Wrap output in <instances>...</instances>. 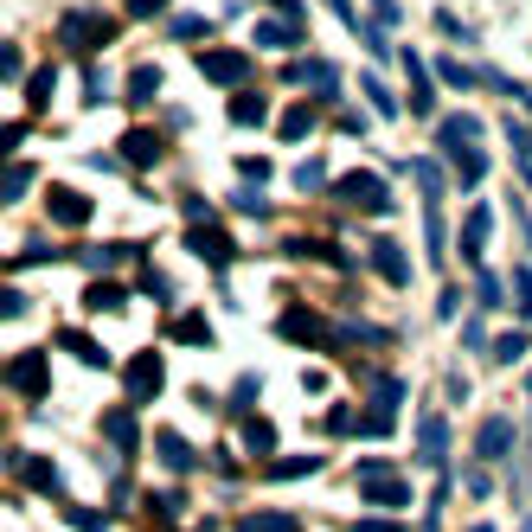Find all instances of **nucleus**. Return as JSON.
I'll return each instance as SVG.
<instances>
[{"instance_id":"54","label":"nucleus","mask_w":532,"mask_h":532,"mask_svg":"<svg viewBox=\"0 0 532 532\" xmlns=\"http://www.w3.org/2000/svg\"><path fill=\"white\" fill-rule=\"evenodd\" d=\"M180 212H186L193 224H205V218H212V199H199V193H186V199H180Z\"/></svg>"},{"instance_id":"32","label":"nucleus","mask_w":532,"mask_h":532,"mask_svg":"<svg viewBox=\"0 0 532 532\" xmlns=\"http://www.w3.org/2000/svg\"><path fill=\"white\" fill-rule=\"evenodd\" d=\"M58 519H71L78 532H109V513H90V507H78V500H64V494H58Z\"/></svg>"},{"instance_id":"17","label":"nucleus","mask_w":532,"mask_h":532,"mask_svg":"<svg viewBox=\"0 0 532 532\" xmlns=\"http://www.w3.org/2000/svg\"><path fill=\"white\" fill-rule=\"evenodd\" d=\"M507 449H513V423H507V417H481V430H475V455H481V462H500Z\"/></svg>"},{"instance_id":"22","label":"nucleus","mask_w":532,"mask_h":532,"mask_svg":"<svg viewBox=\"0 0 532 532\" xmlns=\"http://www.w3.org/2000/svg\"><path fill=\"white\" fill-rule=\"evenodd\" d=\"M232 122L238 128H263L270 122V97L263 90H232Z\"/></svg>"},{"instance_id":"55","label":"nucleus","mask_w":532,"mask_h":532,"mask_svg":"<svg viewBox=\"0 0 532 532\" xmlns=\"http://www.w3.org/2000/svg\"><path fill=\"white\" fill-rule=\"evenodd\" d=\"M321 430H328V436H340V430H353V411H347V404H334V411L321 417Z\"/></svg>"},{"instance_id":"14","label":"nucleus","mask_w":532,"mask_h":532,"mask_svg":"<svg viewBox=\"0 0 532 532\" xmlns=\"http://www.w3.org/2000/svg\"><path fill=\"white\" fill-rule=\"evenodd\" d=\"M321 462H328L321 449H309V455H270L263 475H270V481H301V475H321Z\"/></svg>"},{"instance_id":"13","label":"nucleus","mask_w":532,"mask_h":532,"mask_svg":"<svg viewBox=\"0 0 532 532\" xmlns=\"http://www.w3.org/2000/svg\"><path fill=\"white\" fill-rule=\"evenodd\" d=\"M161 155H167L161 128H128V135H122V161H128V167H155Z\"/></svg>"},{"instance_id":"16","label":"nucleus","mask_w":532,"mask_h":532,"mask_svg":"<svg viewBox=\"0 0 532 532\" xmlns=\"http://www.w3.org/2000/svg\"><path fill=\"white\" fill-rule=\"evenodd\" d=\"M404 71H411V109L417 116H436V78H430V64L417 52H404Z\"/></svg>"},{"instance_id":"19","label":"nucleus","mask_w":532,"mask_h":532,"mask_svg":"<svg viewBox=\"0 0 532 532\" xmlns=\"http://www.w3.org/2000/svg\"><path fill=\"white\" fill-rule=\"evenodd\" d=\"M103 436L116 442V455H135V442H141V430H135V404L103 411Z\"/></svg>"},{"instance_id":"11","label":"nucleus","mask_w":532,"mask_h":532,"mask_svg":"<svg viewBox=\"0 0 532 532\" xmlns=\"http://www.w3.org/2000/svg\"><path fill=\"white\" fill-rule=\"evenodd\" d=\"M276 334H282V340H309V347H334V328H328L315 309H289V315L276 321Z\"/></svg>"},{"instance_id":"23","label":"nucleus","mask_w":532,"mask_h":532,"mask_svg":"<svg viewBox=\"0 0 532 532\" xmlns=\"http://www.w3.org/2000/svg\"><path fill=\"white\" fill-rule=\"evenodd\" d=\"M161 90H167L161 64H135V71H128V103H155Z\"/></svg>"},{"instance_id":"63","label":"nucleus","mask_w":532,"mask_h":532,"mask_svg":"<svg viewBox=\"0 0 532 532\" xmlns=\"http://www.w3.org/2000/svg\"><path fill=\"white\" fill-rule=\"evenodd\" d=\"M519 532H532V526H519Z\"/></svg>"},{"instance_id":"5","label":"nucleus","mask_w":532,"mask_h":532,"mask_svg":"<svg viewBox=\"0 0 532 532\" xmlns=\"http://www.w3.org/2000/svg\"><path fill=\"white\" fill-rule=\"evenodd\" d=\"M334 199H347V205H359V212H372V218H385V212L398 205L392 186L378 180V174H366V167H359V174H340V180H334Z\"/></svg>"},{"instance_id":"31","label":"nucleus","mask_w":532,"mask_h":532,"mask_svg":"<svg viewBox=\"0 0 532 532\" xmlns=\"http://www.w3.org/2000/svg\"><path fill=\"white\" fill-rule=\"evenodd\" d=\"M276 135H282V141H309V135H315V103H295V109L276 122Z\"/></svg>"},{"instance_id":"27","label":"nucleus","mask_w":532,"mask_h":532,"mask_svg":"<svg viewBox=\"0 0 532 532\" xmlns=\"http://www.w3.org/2000/svg\"><path fill=\"white\" fill-rule=\"evenodd\" d=\"M155 455H161L174 475H186V469H193V449H186V436H180V430H161V436H155Z\"/></svg>"},{"instance_id":"62","label":"nucleus","mask_w":532,"mask_h":532,"mask_svg":"<svg viewBox=\"0 0 532 532\" xmlns=\"http://www.w3.org/2000/svg\"><path fill=\"white\" fill-rule=\"evenodd\" d=\"M469 532H494V526H469Z\"/></svg>"},{"instance_id":"35","label":"nucleus","mask_w":532,"mask_h":532,"mask_svg":"<svg viewBox=\"0 0 532 532\" xmlns=\"http://www.w3.org/2000/svg\"><path fill=\"white\" fill-rule=\"evenodd\" d=\"M436 78H442L449 90H475V84H481V71L462 64V58H442V64H436Z\"/></svg>"},{"instance_id":"50","label":"nucleus","mask_w":532,"mask_h":532,"mask_svg":"<svg viewBox=\"0 0 532 532\" xmlns=\"http://www.w3.org/2000/svg\"><path fill=\"white\" fill-rule=\"evenodd\" d=\"M20 71H26V58H20V45H0V78H7V84H14V78H20Z\"/></svg>"},{"instance_id":"10","label":"nucleus","mask_w":532,"mask_h":532,"mask_svg":"<svg viewBox=\"0 0 532 532\" xmlns=\"http://www.w3.org/2000/svg\"><path fill=\"white\" fill-rule=\"evenodd\" d=\"M45 212H52V224H90L97 199L78 193V186H52V193H45Z\"/></svg>"},{"instance_id":"28","label":"nucleus","mask_w":532,"mask_h":532,"mask_svg":"<svg viewBox=\"0 0 532 532\" xmlns=\"http://www.w3.org/2000/svg\"><path fill=\"white\" fill-rule=\"evenodd\" d=\"M500 301H507V282L494 270H475V315H494Z\"/></svg>"},{"instance_id":"30","label":"nucleus","mask_w":532,"mask_h":532,"mask_svg":"<svg viewBox=\"0 0 532 532\" xmlns=\"http://www.w3.org/2000/svg\"><path fill=\"white\" fill-rule=\"evenodd\" d=\"M526 347H532L526 328H507L500 340H488V359H494V366H513V359H526Z\"/></svg>"},{"instance_id":"53","label":"nucleus","mask_w":532,"mask_h":532,"mask_svg":"<svg viewBox=\"0 0 532 532\" xmlns=\"http://www.w3.org/2000/svg\"><path fill=\"white\" fill-rule=\"evenodd\" d=\"M436 315H442V321L462 315V289H442V295H436Z\"/></svg>"},{"instance_id":"45","label":"nucleus","mask_w":532,"mask_h":532,"mask_svg":"<svg viewBox=\"0 0 532 532\" xmlns=\"http://www.w3.org/2000/svg\"><path fill=\"white\" fill-rule=\"evenodd\" d=\"M359 90H366V103H372L378 116H398V103H392V90H385V84H378V78H366Z\"/></svg>"},{"instance_id":"4","label":"nucleus","mask_w":532,"mask_h":532,"mask_svg":"<svg viewBox=\"0 0 532 532\" xmlns=\"http://www.w3.org/2000/svg\"><path fill=\"white\" fill-rule=\"evenodd\" d=\"M359 494H366V507H411V481L392 469V462H359Z\"/></svg>"},{"instance_id":"51","label":"nucleus","mask_w":532,"mask_h":532,"mask_svg":"<svg viewBox=\"0 0 532 532\" xmlns=\"http://www.w3.org/2000/svg\"><path fill=\"white\" fill-rule=\"evenodd\" d=\"M462 347H469V353H488V334H481V315H469V321H462Z\"/></svg>"},{"instance_id":"25","label":"nucleus","mask_w":532,"mask_h":532,"mask_svg":"<svg viewBox=\"0 0 532 532\" xmlns=\"http://www.w3.org/2000/svg\"><path fill=\"white\" fill-rule=\"evenodd\" d=\"M33 180H39V167H26V161H14V167H0V205H20Z\"/></svg>"},{"instance_id":"12","label":"nucleus","mask_w":532,"mask_h":532,"mask_svg":"<svg viewBox=\"0 0 532 532\" xmlns=\"http://www.w3.org/2000/svg\"><path fill=\"white\" fill-rule=\"evenodd\" d=\"M417 462H423V469H442V462H449V423H442L436 411L417 417Z\"/></svg>"},{"instance_id":"42","label":"nucleus","mask_w":532,"mask_h":532,"mask_svg":"<svg viewBox=\"0 0 532 532\" xmlns=\"http://www.w3.org/2000/svg\"><path fill=\"white\" fill-rule=\"evenodd\" d=\"M513 295H519V315H526V328H532V263L513 270Z\"/></svg>"},{"instance_id":"46","label":"nucleus","mask_w":532,"mask_h":532,"mask_svg":"<svg viewBox=\"0 0 532 532\" xmlns=\"http://www.w3.org/2000/svg\"><path fill=\"white\" fill-rule=\"evenodd\" d=\"M232 205H238V212H251V218H270V199H263L257 186H244V193H232Z\"/></svg>"},{"instance_id":"47","label":"nucleus","mask_w":532,"mask_h":532,"mask_svg":"<svg viewBox=\"0 0 532 532\" xmlns=\"http://www.w3.org/2000/svg\"><path fill=\"white\" fill-rule=\"evenodd\" d=\"M257 392H263V378H257V372H244V378H238V392H232V411H251V398H257Z\"/></svg>"},{"instance_id":"60","label":"nucleus","mask_w":532,"mask_h":532,"mask_svg":"<svg viewBox=\"0 0 532 532\" xmlns=\"http://www.w3.org/2000/svg\"><path fill=\"white\" fill-rule=\"evenodd\" d=\"M526 475H532V423H526ZM532 488V481H526Z\"/></svg>"},{"instance_id":"59","label":"nucleus","mask_w":532,"mask_h":532,"mask_svg":"<svg viewBox=\"0 0 532 532\" xmlns=\"http://www.w3.org/2000/svg\"><path fill=\"white\" fill-rule=\"evenodd\" d=\"M353 532H398V526H392V519H359Z\"/></svg>"},{"instance_id":"39","label":"nucleus","mask_w":532,"mask_h":532,"mask_svg":"<svg viewBox=\"0 0 532 532\" xmlns=\"http://www.w3.org/2000/svg\"><path fill=\"white\" fill-rule=\"evenodd\" d=\"M141 295H155L161 309L174 301V282H167V270H155V263H141Z\"/></svg>"},{"instance_id":"56","label":"nucleus","mask_w":532,"mask_h":532,"mask_svg":"<svg viewBox=\"0 0 532 532\" xmlns=\"http://www.w3.org/2000/svg\"><path fill=\"white\" fill-rule=\"evenodd\" d=\"M462 488H469V500H488V475H481V469H469Z\"/></svg>"},{"instance_id":"44","label":"nucleus","mask_w":532,"mask_h":532,"mask_svg":"<svg viewBox=\"0 0 532 532\" xmlns=\"http://www.w3.org/2000/svg\"><path fill=\"white\" fill-rule=\"evenodd\" d=\"M238 174H244V186H270V174H276V167H270L263 155H244V161H238Z\"/></svg>"},{"instance_id":"3","label":"nucleus","mask_w":532,"mask_h":532,"mask_svg":"<svg viewBox=\"0 0 532 532\" xmlns=\"http://www.w3.org/2000/svg\"><path fill=\"white\" fill-rule=\"evenodd\" d=\"M161 385H167L161 347H141V353L122 366V392H128V404H155V398H161Z\"/></svg>"},{"instance_id":"20","label":"nucleus","mask_w":532,"mask_h":532,"mask_svg":"<svg viewBox=\"0 0 532 532\" xmlns=\"http://www.w3.org/2000/svg\"><path fill=\"white\" fill-rule=\"evenodd\" d=\"M488 232H494V212H488V205H475V212H469V224H462V257H469L475 270H481V257H488Z\"/></svg>"},{"instance_id":"2","label":"nucleus","mask_w":532,"mask_h":532,"mask_svg":"<svg viewBox=\"0 0 532 532\" xmlns=\"http://www.w3.org/2000/svg\"><path fill=\"white\" fill-rule=\"evenodd\" d=\"M122 33V20H109V14H90V7H71V14H58V45L64 52H78V58H90L97 45H109Z\"/></svg>"},{"instance_id":"41","label":"nucleus","mask_w":532,"mask_h":532,"mask_svg":"<svg viewBox=\"0 0 532 532\" xmlns=\"http://www.w3.org/2000/svg\"><path fill=\"white\" fill-rule=\"evenodd\" d=\"M109 90H116L109 71L103 64H84V103H109Z\"/></svg>"},{"instance_id":"21","label":"nucleus","mask_w":532,"mask_h":532,"mask_svg":"<svg viewBox=\"0 0 532 532\" xmlns=\"http://www.w3.org/2000/svg\"><path fill=\"white\" fill-rule=\"evenodd\" d=\"M263 52H295L301 45V20H257V33H251Z\"/></svg>"},{"instance_id":"43","label":"nucleus","mask_w":532,"mask_h":532,"mask_svg":"<svg viewBox=\"0 0 532 532\" xmlns=\"http://www.w3.org/2000/svg\"><path fill=\"white\" fill-rule=\"evenodd\" d=\"M167 33H174V39H205V33H212V20H205V14H180Z\"/></svg>"},{"instance_id":"9","label":"nucleus","mask_w":532,"mask_h":532,"mask_svg":"<svg viewBox=\"0 0 532 532\" xmlns=\"http://www.w3.org/2000/svg\"><path fill=\"white\" fill-rule=\"evenodd\" d=\"M186 251H193V257H205L212 270H224V263L238 257L232 232H218V224H193V232H186Z\"/></svg>"},{"instance_id":"48","label":"nucleus","mask_w":532,"mask_h":532,"mask_svg":"<svg viewBox=\"0 0 532 532\" xmlns=\"http://www.w3.org/2000/svg\"><path fill=\"white\" fill-rule=\"evenodd\" d=\"M20 141H26V122H14V128H0V167H7V155H20Z\"/></svg>"},{"instance_id":"29","label":"nucleus","mask_w":532,"mask_h":532,"mask_svg":"<svg viewBox=\"0 0 532 532\" xmlns=\"http://www.w3.org/2000/svg\"><path fill=\"white\" fill-rule=\"evenodd\" d=\"M244 449L257 455V462H270V449H276V423H270V417H244Z\"/></svg>"},{"instance_id":"61","label":"nucleus","mask_w":532,"mask_h":532,"mask_svg":"<svg viewBox=\"0 0 532 532\" xmlns=\"http://www.w3.org/2000/svg\"><path fill=\"white\" fill-rule=\"evenodd\" d=\"M526 398H532V372H526Z\"/></svg>"},{"instance_id":"18","label":"nucleus","mask_w":532,"mask_h":532,"mask_svg":"<svg viewBox=\"0 0 532 532\" xmlns=\"http://www.w3.org/2000/svg\"><path fill=\"white\" fill-rule=\"evenodd\" d=\"M84 309H90V315H122V309H128V289H122L116 276H97V282L84 289Z\"/></svg>"},{"instance_id":"37","label":"nucleus","mask_w":532,"mask_h":532,"mask_svg":"<svg viewBox=\"0 0 532 532\" xmlns=\"http://www.w3.org/2000/svg\"><path fill=\"white\" fill-rule=\"evenodd\" d=\"M411 180L423 186V205H436V199H442V167H436V161H411Z\"/></svg>"},{"instance_id":"58","label":"nucleus","mask_w":532,"mask_h":532,"mask_svg":"<svg viewBox=\"0 0 532 532\" xmlns=\"http://www.w3.org/2000/svg\"><path fill=\"white\" fill-rule=\"evenodd\" d=\"M263 7H276L282 20H301V0H263Z\"/></svg>"},{"instance_id":"33","label":"nucleus","mask_w":532,"mask_h":532,"mask_svg":"<svg viewBox=\"0 0 532 532\" xmlns=\"http://www.w3.org/2000/svg\"><path fill=\"white\" fill-rule=\"evenodd\" d=\"M167 334H174L180 347H212V321H205V315H180Z\"/></svg>"},{"instance_id":"6","label":"nucleus","mask_w":532,"mask_h":532,"mask_svg":"<svg viewBox=\"0 0 532 532\" xmlns=\"http://www.w3.org/2000/svg\"><path fill=\"white\" fill-rule=\"evenodd\" d=\"M199 78L205 84H224V90H251V58L212 45V52H199Z\"/></svg>"},{"instance_id":"8","label":"nucleus","mask_w":532,"mask_h":532,"mask_svg":"<svg viewBox=\"0 0 532 532\" xmlns=\"http://www.w3.org/2000/svg\"><path fill=\"white\" fill-rule=\"evenodd\" d=\"M366 263L385 276L392 289H404V282H411V257H404V244H398V238H372V244H366Z\"/></svg>"},{"instance_id":"40","label":"nucleus","mask_w":532,"mask_h":532,"mask_svg":"<svg viewBox=\"0 0 532 532\" xmlns=\"http://www.w3.org/2000/svg\"><path fill=\"white\" fill-rule=\"evenodd\" d=\"M289 180H295L301 193H321V186H328V167H321V155H315V161H295V174H289Z\"/></svg>"},{"instance_id":"15","label":"nucleus","mask_w":532,"mask_h":532,"mask_svg":"<svg viewBox=\"0 0 532 532\" xmlns=\"http://www.w3.org/2000/svg\"><path fill=\"white\" fill-rule=\"evenodd\" d=\"M14 475H20L26 488H39V494H52V500L64 494V488H58V462H52V455H20V462H14Z\"/></svg>"},{"instance_id":"7","label":"nucleus","mask_w":532,"mask_h":532,"mask_svg":"<svg viewBox=\"0 0 532 532\" xmlns=\"http://www.w3.org/2000/svg\"><path fill=\"white\" fill-rule=\"evenodd\" d=\"M7 385L20 392V398H45V347H26L20 359H7Z\"/></svg>"},{"instance_id":"52","label":"nucleus","mask_w":532,"mask_h":532,"mask_svg":"<svg viewBox=\"0 0 532 532\" xmlns=\"http://www.w3.org/2000/svg\"><path fill=\"white\" fill-rule=\"evenodd\" d=\"M167 0H128V20H161Z\"/></svg>"},{"instance_id":"34","label":"nucleus","mask_w":532,"mask_h":532,"mask_svg":"<svg viewBox=\"0 0 532 532\" xmlns=\"http://www.w3.org/2000/svg\"><path fill=\"white\" fill-rule=\"evenodd\" d=\"M238 532H301V519L295 513H244Z\"/></svg>"},{"instance_id":"24","label":"nucleus","mask_w":532,"mask_h":532,"mask_svg":"<svg viewBox=\"0 0 532 532\" xmlns=\"http://www.w3.org/2000/svg\"><path fill=\"white\" fill-rule=\"evenodd\" d=\"M353 430H359V436H372V442H385V436L398 430V411H392V404H366Z\"/></svg>"},{"instance_id":"26","label":"nucleus","mask_w":532,"mask_h":532,"mask_svg":"<svg viewBox=\"0 0 532 532\" xmlns=\"http://www.w3.org/2000/svg\"><path fill=\"white\" fill-rule=\"evenodd\" d=\"M58 347H64L71 359H84V366H97V372L109 366V353H103V347H97L90 334H78V328H64V334H58Z\"/></svg>"},{"instance_id":"38","label":"nucleus","mask_w":532,"mask_h":532,"mask_svg":"<svg viewBox=\"0 0 532 532\" xmlns=\"http://www.w3.org/2000/svg\"><path fill=\"white\" fill-rule=\"evenodd\" d=\"M147 507H155L161 519H186V494H180V488H155V494H147Z\"/></svg>"},{"instance_id":"49","label":"nucleus","mask_w":532,"mask_h":532,"mask_svg":"<svg viewBox=\"0 0 532 532\" xmlns=\"http://www.w3.org/2000/svg\"><path fill=\"white\" fill-rule=\"evenodd\" d=\"M26 309H33V301H26L20 289H0V315H7V321H20Z\"/></svg>"},{"instance_id":"1","label":"nucleus","mask_w":532,"mask_h":532,"mask_svg":"<svg viewBox=\"0 0 532 532\" xmlns=\"http://www.w3.org/2000/svg\"><path fill=\"white\" fill-rule=\"evenodd\" d=\"M475 135H481V122L469 109H455V116L436 122V155L455 161V180H462V186H481L488 180V155L475 147Z\"/></svg>"},{"instance_id":"36","label":"nucleus","mask_w":532,"mask_h":532,"mask_svg":"<svg viewBox=\"0 0 532 532\" xmlns=\"http://www.w3.org/2000/svg\"><path fill=\"white\" fill-rule=\"evenodd\" d=\"M52 90H58V71H52V64H39L33 78H26V103H33V109H45V103H52Z\"/></svg>"},{"instance_id":"57","label":"nucleus","mask_w":532,"mask_h":532,"mask_svg":"<svg viewBox=\"0 0 532 532\" xmlns=\"http://www.w3.org/2000/svg\"><path fill=\"white\" fill-rule=\"evenodd\" d=\"M328 7H334V14H340V20H347V26H353V33H366V20H359V14H353V0H328Z\"/></svg>"}]
</instances>
